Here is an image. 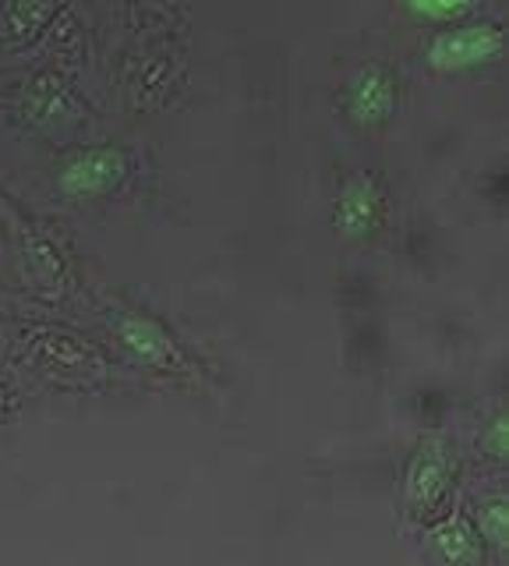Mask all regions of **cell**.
Masks as SVG:
<instances>
[{
  "label": "cell",
  "mask_w": 509,
  "mask_h": 566,
  "mask_svg": "<svg viewBox=\"0 0 509 566\" xmlns=\"http://www.w3.org/2000/svg\"><path fill=\"white\" fill-rule=\"evenodd\" d=\"M502 46V29L488 18H478V22H460V25H449V29H438L428 43V57L435 64H474V61H485L491 57Z\"/></svg>",
  "instance_id": "1"
},
{
  "label": "cell",
  "mask_w": 509,
  "mask_h": 566,
  "mask_svg": "<svg viewBox=\"0 0 509 566\" xmlns=\"http://www.w3.org/2000/svg\"><path fill=\"white\" fill-rule=\"evenodd\" d=\"M125 170H128L125 153L114 146H93L67 159L57 181L67 195H93V191L110 188Z\"/></svg>",
  "instance_id": "2"
},
{
  "label": "cell",
  "mask_w": 509,
  "mask_h": 566,
  "mask_svg": "<svg viewBox=\"0 0 509 566\" xmlns=\"http://www.w3.org/2000/svg\"><path fill=\"white\" fill-rule=\"evenodd\" d=\"M393 96H396L393 75L382 64L358 67L354 78H350V85H347V103H350V111H354V117H361V120L382 117L385 111H390Z\"/></svg>",
  "instance_id": "3"
},
{
  "label": "cell",
  "mask_w": 509,
  "mask_h": 566,
  "mask_svg": "<svg viewBox=\"0 0 509 566\" xmlns=\"http://www.w3.org/2000/svg\"><path fill=\"white\" fill-rule=\"evenodd\" d=\"M446 485V450L438 442L421 447L407 471V500L414 506H432Z\"/></svg>",
  "instance_id": "4"
},
{
  "label": "cell",
  "mask_w": 509,
  "mask_h": 566,
  "mask_svg": "<svg viewBox=\"0 0 509 566\" xmlns=\"http://www.w3.org/2000/svg\"><path fill=\"white\" fill-rule=\"evenodd\" d=\"M382 195L375 188L372 177H347L343 188H340V199H337V220L343 230L358 234V230H368L379 212Z\"/></svg>",
  "instance_id": "5"
},
{
  "label": "cell",
  "mask_w": 509,
  "mask_h": 566,
  "mask_svg": "<svg viewBox=\"0 0 509 566\" xmlns=\"http://www.w3.org/2000/svg\"><path fill=\"white\" fill-rule=\"evenodd\" d=\"M432 542L438 548V556L453 566H470L474 559L481 556V545H478V535H474V527L460 517H449L443 521L435 531H432Z\"/></svg>",
  "instance_id": "6"
},
{
  "label": "cell",
  "mask_w": 509,
  "mask_h": 566,
  "mask_svg": "<svg viewBox=\"0 0 509 566\" xmlns=\"http://www.w3.org/2000/svg\"><path fill=\"white\" fill-rule=\"evenodd\" d=\"M120 336L128 340V347H135L138 354H146V358H170V354H173L167 329L149 315H128L125 323H120Z\"/></svg>",
  "instance_id": "7"
},
{
  "label": "cell",
  "mask_w": 509,
  "mask_h": 566,
  "mask_svg": "<svg viewBox=\"0 0 509 566\" xmlns=\"http://www.w3.org/2000/svg\"><path fill=\"white\" fill-rule=\"evenodd\" d=\"M481 535L488 542L502 545L506 542V503L502 500H491L485 510H481Z\"/></svg>",
  "instance_id": "8"
},
{
  "label": "cell",
  "mask_w": 509,
  "mask_h": 566,
  "mask_svg": "<svg viewBox=\"0 0 509 566\" xmlns=\"http://www.w3.org/2000/svg\"><path fill=\"white\" fill-rule=\"evenodd\" d=\"M414 8H417L421 14H432V18H449V14L467 11L464 0H417Z\"/></svg>",
  "instance_id": "9"
},
{
  "label": "cell",
  "mask_w": 509,
  "mask_h": 566,
  "mask_svg": "<svg viewBox=\"0 0 509 566\" xmlns=\"http://www.w3.org/2000/svg\"><path fill=\"white\" fill-rule=\"evenodd\" d=\"M488 447L496 457L506 453V415H496V421H491V436H488Z\"/></svg>",
  "instance_id": "10"
},
{
  "label": "cell",
  "mask_w": 509,
  "mask_h": 566,
  "mask_svg": "<svg viewBox=\"0 0 509 566\" xmlns=\"http://www.w3.org/2000/svg\"><path fill=\"white\" fill-rule=\"evenodd\" d=\"M0 400H4V397H0Z\"/></svg>",
  "instance_id": "11"
}]
</instances>
